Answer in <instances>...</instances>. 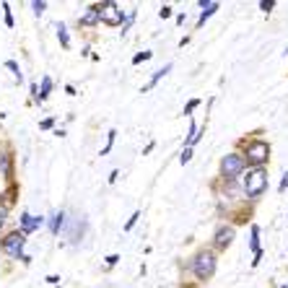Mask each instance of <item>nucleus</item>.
Listing matches in <instances>:
<instances>
[{"mask_svg": "<svg viewBox=\"0 0 288 288\" xmlns=\"http://www.w3.org/2000/svg\"><path fill=\"white\" fill-rule=\"evenodd\" d=\"M65 226V210H57V213L52 216V221H50V231L52 234H60V229Z\"/></svg>", "mask_w": 288, "mask_h": 288, "instance_id": "obj_12", "label": "nucleus"}, {"mask_svg": "<svg viewBox=\"0 0 288 288\" xmlns=\"http://www.w3.org/2000/svg\"><path fill=\"white\" fill-rule=\"evenodd\" d=\"M3 8H6V26H13V13L8 11V6L3 3Z\"/></svg>", "mask_w": 288, "mask_h": 288, "instance_id": "obj_29", "label": "nucleus"}, {"mask_svg": "<svg viewBox=\"0 0 288 288\" xmlns=\"http://www.w3.org/2000/svg\"><path fill=\"white\" fill-rule=\"evenodd\" d=\"M52 125H55V119H52V117H47V119H42V125H39V127H42V130H50Z\"/></svg>", "mask_w": 288, "mask_h": 288, "instance_id": "obj_28", "label": "nucleus"}, {"mask_svg": "<svg viewBox=\"0 0 288 288\" xmlns=\"http://www.w3.org/2000/svg\"><path fill=\"white\" fill-rule=\"evenodd\" d=\"M42 223H44V218H42V216L24 213V216H21V231H24V234H32L34 229H39Z\"/></svg>", "mask_w": 288, "mask_h": 288, "instance_id": "obj_9", "label": "nucleus"}, {"mask_svg": "<svg viewBox=\"0 0 288 288\" xmlns=\"http://www.w3.org/2000/svg\"><path fill=\"white\" fill-rule=\"evenodd\" d=\"M50 91H52V78H50V75H44V78H42V88H39V104L44 101V99H47L50 96Z\"/></svg>", "mask_w": 288, "mask_h": 288, "instance_id": "obj_13", "label": "nucleus"}, {"mask_svg": "<svg viewBox=\"0 0 288 288\" xmlns=\"http://www.w3.org/2000/svg\"><path fill=\"white\" fill-rule=\"evenodd\" d=\"M267 190V169H247V177L241 179V192L247 195L249 200H257L260 195Z\"/></svg>", "mask_w": 288, "mask_h": 288, "instance_id": "obj_2", "label": "nucleus"}, {"mask_svg": "<svg viewBox=\"0 0 288 288\" xmlns=\"http://www.w3.org/2000/svg\"><path fill=\"white\" fill-rule=\"evenodd\" d=\"M96 24H101V16H99V3H96V6H91V8H86V13L78 19V26H96Z\"/></svg>", "mask_w": 288, "mask_h": 288, "instance_id": "obj_8", "label": "nucleus"}, {"mask_svg": "<svg viewBox=\"0 0 288 288\" xmlns=\"http://www.w3.org/2000/svg\"><path fill=\"white\" fill-rule=\"evenodd\" d=\"M8 208H11V200H3V198H0V231H3V226H6Z\"/></svg>", "mask_w": 288, "mask_h": 288, "instance_id": "obj_18", "label": "nucleus"}, {"mask_svg": "<svg viewBox=\"0 0 288 288\" xmlns=\"http://www.w3.org/2000/svg\"><path fill=\"white\" fill-rule=\"evenodd\" d=\"M247 169H249V166H247V161H244V156H241V154H226L221 159V179L229 182V185H234V182L244 174Z\"/></svg>", "mask_w": 288, "mask_h": 288, "instance_id": "obj_5", "label": "nucleus"}, {"mask_svg": "<svg viewBox=\"0 0 288 288\" xmlns=\"http://www.w3.org/2000/svg\"><path fill=\"white\" fill-rule=\"evenodd\" d=\"M234 236H236V229H234V226L221 223L218 229H216V234H213V247H216L218 252L229 249V247H231V241H234Z\"/></svg>", "mask_w": 288, "mask_h": 288, "instance_id": "obj_7", "label": "nucleus"}, {"mask_svg": "<svg viewBox=\"0 0 288 288\" xmlns=\"http://www.w3.org/2000/svg\"><path fill=\"white\" fill-rule=\"evenodd\" d=\"M278 190H280V192H285V190H288V172L283 174V179H280V187H278Z\"/></svg>", "mask_w": 288, "mask_h": 288, "instance_id": "obj_31", "label": "nucleus"}, {"mask_svg": "<svg viewBox=\"0 0 288 288\" xmlns=\"http://www.w3.org/2000/svg\"><path fill=\"white\" fill-rule=\"evenodd\" d=\"M135 21V11H127V16H125V24H122V34H127V29H130V24Z\"/></svg>", "mask_w": 288, "mask_h": 288, "instance_id": "obj_22", "label": "nucleus"}, {"mask_svg": "<svg viewBox=\"0 0 288 288\" xmlns=\"http://www.w3.org/2000/svg\"><path fill=\"white\" fill-rule=\"evenodd\" d=\"M47 283H52V285H57V283H60V278H57V275H47Z\"/></svg>", "mask_w": 288, "mask_h": 288, "instance_id": "obj_32", "label": "nucleus"}, {"mask_svg": "<svg viewBox=\"0 0 288 288\" xmlns=\"http://www.w3.org/2000/svg\"><path fill=\"white\" fill-rule=\"evenodd\" d=\"M24 247H26V234L24 231H11L8 236L0 239V252H6L11 260H21V262H32L29 257L24 254Z\"/></svg>", "mask_w": 288, "mask_h": 288, "instance_id": "obj_4", "label": "nucleus"}, {"mask_svg": "<svg viewBox=\"0 0 288 288\" xmlns=\"http://www.w3.org/2000/svg\"><path fill=\"white\" fill-rule=\"evenodd\" d=\"M249 247L254 249V254H257V252H262V249H260V226H252V239H249Z\"/></svg>", "mask_w": 288, "mask_h": 288, "instance_id": "obj_17", "label": "nucleus"}, {"mask_svg": "<svg viewBox=\"0 0 288 288\" xmlns=\"http://www.w3.org/2000/svg\"><path fill=\"white\" fill-rule=\"evenodd\" d=\"M151 55H154V52H138V55L132 57V63L138 65V63H143V60H151Z\"/></svg>", "mask_w": 288, "mask_h": 288, "instance_id": "obj_25", "label": "nucleus"}, {"mask_svg": "<svg viewBox=\"0 0 288 288\" xmlns=\"http://www.w3.org/2000/svg\"><path fill=\"white\" fill-rule=\"evenodd\" d=\"M11 166H13V156L8 154L6 148H0V174L11 177Z\"/></svg>", "mask_w": 288, "mask_h": 288, "instance_id": "obj_11", "label": "nucleus"}, {"mask_svg": "<svg viewBox=\"0 0 288 288\" xmlns=\"http://www.w3.org/2000/svg\"><path fill=\"white\" fill-rule=\"evenodd\" d=\"M241 156H244L249 169H262V164H267V159H270V143L260 140V138H252L244 146V154Z\"/></svg>", "mask_w": 288, "mask_h": 288, "instance_id": "obj_3", "label": "nucleus"}, {"mask_svg": "<svg viewBox=\"0 0 288 288\" xmlns=\"http://www.w3.org/2000/svg\"><path fill=\"white\" fill-rule=\"evenodd\" d=\"M114 138H117V130H109V135H107V146L101 148V156H107L109 151H112V146H114Z\"/></svg>", "mask_w": 288, "mask_h": 288, "instance_id": "obj_19", "label": "nucleus"}, {"mask_svg": "<svg viewBox=\"0 0 288 288\" xmlns=\"http://www.w3.org/2000/svg\"><path fill=\"white\" fill-rule=\"evenodd\" d=\"M6 68H8L11 73H13V78H16L19 83L24 81V73H21V65L16 63V60H6Z\"/></svg>", "mask_w": 288, "mask_h": 288, "instance_id": "obj_15", "label": "nucleus"}, {"mask_svg": "<svg viewBox=\"0 0 288 288\" xmlns=\"http://www.w3.org/2000/svg\"><path fill=\"white\" fill-rule=\"evenodd\" d=\"M198 107H200V99H192V101H190V104H187V107H185V114H187V117H190V114H192V112H195V109H198Z\"/></svg>", "mask_w": 288, "mask_h": 288, "instance_id": "obj_23", "label": "nucleus"}, {"mask_svg": "<svg viewBox=\"0 0 288 288\" xmlns=\"http://www.w3.org/2000/svg\"><path fill=\"white\" fill-rule=\"evenodd\" d=\"M283 288H288V285H283Z\"/></svg>", "mask_w": 288, "mask_h": 288, "instance_id": "obj_33", "label": "nucleus"}, {"mask_svg": "<svg viewBox=\"0 0 288 288\" xmlns=\"http://www.w3.org/2000/svg\"><path fill=\"white\" fill-rule=\"evenodd\" d=\"M159 16H161V19H169V16H172V6H161Z\"/></svg>", "mask_w": 288, "mask_h": 288, "instance_id": "obj_27", "label": "nucleus"}, {"mask_svg": "<svg viewBox=\"0 0 288 288\" xmlns=\"http://www.w3.org/2000/svg\"><path fill=\"white\" fill-rule=\"evenodd\" d=\"M99 16H101V24H107V26H122L127 13L117 3H112V0H104V3H99Z\"/></svg>", "mask_w": 288, "mask_h": 288, "instance_id": "obj_6", "label": "nucleus"}, {"mask_svg": "<svg viewBox=\"0 0 288 288\" xmlns=\"http://www.w3.org/2000/svg\"><path fill=\"white\" fill-rule=\"evenodd\" d=\"M169 70H172V63H169V65H164L161 70H156V73H154V78H151V83H148V86H146L143 91H148V88H154V86H156V83H159V81H161V78H164V75L169 73Z\"/></svg>", "mask_w": 288, "mask_h": 288, "instance_id": "obj_14", "label": "nucleus"}, {"mask_svg": "<svg viewBox=\"0 0 288 288\" xmlns=\"http://www.w3.org/2000/svg\"><path fill=\"white\" fill-rule=\"evenodd\" d=\"M216 267H218V260H216V252H213V249H200V252L190 260L192 275L198 278L200 283H205V280L213 278V275H216Z\"/></svg>", "mask_w": 288, "mask_h": 288, "instance_id": "obj_1", "label": "nucleus"}, {"mask_svg": "<svg viewBox=\"0 0 288 288\" xmlns=\"http://www.w3.org/2000/svg\"><path fill=\"white\" fill-rule=\"evenodd\" d=\"M190 161H192V148H185L179 156V164H190Z\"/></svg>", "mask_w": 288, "mask_h": 288, "instance_id": "obj_24", "label": "nucleus"}, {"mask_svg": "<svg viewBox=\"0 0 288 288\" xmlns=\"http://www.w3.org/2000/svg\"><path fill=\"white\" fill-rule=\"evenodd\" d=\"M200 8H203V13H200V19H198V26H203L218 11V3H213V0H200Z\"/></svg>", "mask_w": 288, "mask_h": 288, "instance_id": "obj_10", "label": "nucleus"}, {"mask_svg": "<svg viewBox=\"0 0 288 288\" xmlns=\"http://www.w3.org/2000/svg\"><path fill=\"white\" fill-rule=\"evenodd\" d=\"M260 8H262L265 13H270L272 8H275V3H272V0H262V3H260Z\"/></svg>", "mask_w": 288, "mask_h": 288, "instance_id": "obj_26", "label": "nucleus"}, {"mask_svg": "<svg viewBox=\"0 0 288 288\" xmlns=\"http://www.w3.org/2000/svg\"><path fill=\"white\" fill-rule=\"evenodd\" d=\"M32 11L37 13V16H42V13L47 11V3H44V0H34V3H32Z\"/></svg>", "mask_w": 288, "mask_h": 288, "instance_id": "obj_20", "label": "nucleus"}, {"mask_svg": "<svg viewBox=\"0 0 288 288\" xmlns=\"http://www.w3.org/2000/svg\"><path fill=\"white\" fill-rule=\"evenodd\" d=\"M57 39H60V44L68 50L70 47V37H68V29H65V24H57Z\"/></svg>", "mask_w": 288, "mask_h": 288, "instance_id": "obj_16", "label": "nucleus"}, {"mask_svg": "<svg viewBox=\"0 0 288 288\" xmlns=\"http://www.w3.org/2000/svg\"><path fill=\"white\" fill-rule=\"evenodd\" d=\"M138 218H140V210H135V213H132V216L127 218V223H125V231H130V229H132V226H135V223H138Z\"/></svg>", "mask_w": 288, "mask_h": 288, "instance_id": "obj_21", "label": "nucleus"}, {"mask_svg": "<svg viewBox=\"0 0 288 288\" xmlns=\"http://www.w3.org/2000/svg\"><path fill=\"white\" fill-rule=\"evenodd\" d=\"M119 262V254H109L107 257V267H112V265H117Z\"/></svg>", "mask_w": 288, "mask_h": 288, "instance_id": "obj_30", "label": "nucleus"}]
</instances>
